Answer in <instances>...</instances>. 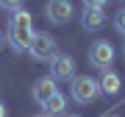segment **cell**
<instances>
[{"label": "cell", "mask_w": 125, "mask_h": 117, "mask_svg": "<svg viewBox=\"0 0 125 117\" xmlns=\"http://www.w3.org/2000/svg\"><path fill=\"white\" fill-rule=\"evenodd\" d=\"M31 36H33V17H31V11L28 9H17L11 14V20H9V36H6V39L11 42L14 53L28 50Z\"/></svg>", "instance_id": "1"}, {"label": "cell", "mask_w": 125, "mask_h": 117, "mask_svg": "<svg viewBox=\"0 0 125 117\" xmlns=\"http://www.w3.org/2000/svg\"><path fill=\"white\" fill-rule=\"evenodd\" d=\"M70 92H72V100L81 106H89L97 100V95H100V84L94 81L92 75H72V81H70Z\"/></svg>", "instance_id": "2"}, {"label": "cell", "mask_w": 125, "mask_h": 117, "mask_svg": "<svg viewBox=\"0 0 125 117\" xmlns=\"http://www.w3.org/2000/svg\"><path fill=\"white\" fill-rule=\"evenodd\" d=\"M28 53H31L33 61H50L56 56V39L47 31H33L31 45H28Z\"/></svg>", "instance_id": "3"}, {"label": "cell", "mask_w": 125, "mask_h": 117, "mask_svg": "<svg viewBox=\"0 0 125 117\" xmlns=\"http://www.w3.org/2000/svg\"><path fill=\"white\" fill-rule=\"evenodd\" d=\"M114 61V47L108 39H97L94 45L89 47V64L94 70H108Z\"/></svg>", "instance_id": "4"}, {"label": "cell", "mask_w": 125, "mask_h": 117, "mask_svg": "<svg viewBox=\"0 0 125 117\" xmlns=\"http://www.w3.org/2000/svg\"><path fill=\"white\" fill-rule=\"evenodd\" d=\"M45 17H47L50 25H67L72 20V3L70 0H47Z\"/></svg>", "instance_id": "5"}, {"label": "cell", "mask_w": 125, "mask_h": 117, "mask_svg": "<svg viewBox=\"0 0 125 117\" xmlns=\"http://www.w3.org/2000/svg\"><path fill=\"white\" fill-rule=\"evenodd\" d=\"M50 75L56 81H67V78L75 75V58L70 53H56L50 58Z\"/></svg>", "instance_id": "6"}, {"label": "cell", "mask_w": 125, "mask_h": 117, "mask_svg": "<svg viewBox=\"0 0 125 117\" xmlns=\"http://www.w3.org/2000/svg\"><path fill=\"white\" fill-rule=\"evenodd\" d=\"M58 89H56V78L53 75H42L39 81L33 84V89H31V98H33V103H45V100L50 98V95H56Z\"/></svg>", "instance_id": "7"}, {"label": "cell", "mask_w": 125, "mask_h": 117, "mask_svg": "<svg viewBox=\"0 0 125 117\" xmlns=\"http://www.w3.org/2000/svg\"><path fill=\"white\" fill-rule=\"evenodd\" d=\"M103 25H106L103 9H83V14H81V28L83 31H100Z\"/></svg>", "instance_id": "8"}, {"label": "cell", "mask_w": 125, "mask_h": 117, "mask_svg": "<svg viewBox=\"0 0 125 117\" xmlns=\"http://www.w3.org/2000/svg\"><path fill=\"white\" fill-rule=\"evenodd\" d=\"M97 84H100V92H103V95H117L120 86H122L120 75H117L114 70H103V78H100Z\"/></svg>", "instance_id": "9"}, {"label": "cell", "mask_w": 125, "mask_h": 117, "mask_svg": "<svg viewBox=\"0 0 125 117\" xmlns=\"http://www.w3.org/2000/svg\"><path fill=\"white\" fill-rule=\"evenodd\" d=\"M42 109H45V114H50V117L64 114V112H67V98H64L61 92H56V95H50L45 103H42Z\"/></svg>", "instance_id": "10"}, {"label": "cell", "mask_w": 125, "mask_h": 117, "mask_svg": "<svg viewBox=\"0 0 125 117\" xmlns=\"http://www.w3.org/2000/svg\"><path fill=\"white\" fill-rule=\"evenodd\" d=\"M111 25H114V31H117V34H122V36H125V9H120V11L114 14Z\"/></svg>", "instance_id": "11"}, {"label": "cell", "mask_w": 125, "mask_h": 117, "mask_svg": "<svg viewBox=\"0 0 125 117\" xmlns=\"http://www.w3.org/2000/svg\"><path fill=\"white\" fill-rule=\"evenodd\" d=\"M20 6H22V0H0V9H6V11H17Z\"/></svg>", "instance_id": "12"}, {"label": "cell", "mask_w": 125, "mask_h": 117, "mask_svg": "<svg viewBox=\"0 0 125 117\" xmlns=\"http://www.w3.org/2000/svg\"><path fill=\"white\" fill-rule=\"evenodd\" d=\"M106 3H108V0H83V6H86V9H103Z\"/></svg>", "instance_id": "13"}, {"label": "cell", "mask_w": 125, "mask_h": 117, "mask_svg": "<svg viewBox=\"0 0 125 117\" xmlns=\"http://www.w3.org/2000/svg\"><path fill=\"white\" fill-rule=\"evenodd\" d=\"M0 117H9V109H6V103L0 100Z\"/></svg>", "instance_id": "14"}, {"label": "cell", "mask_w": 125, "mask_h": 117, "mask_svg": "<svg viewBox=\"0 0 125 117\" xmlns=\"http://www.w3.org/2000/svg\"><path fill=\"white\" fill-rule=\"evenodd\" d=\"M3 42H6V36H3V31H0V47H3Z\"/></svg>", "instance_id": "15"}, {"label": "cell", "mask_w": 125, "mask_h": 117, "mask_svg": "<svg viewBox=\"0 0 125 117\" xmlns=\"http://www.w3.org/2000/svg\"><path fill=\"white\" fill-rule=\"evenodd\" d=\"M33 117H50V114H45V112H42V114H33Z\"/></svg>", "instance_id": "16"}, {"label": "cell", "mask_w": 125, "mask_h": 117, "mask_svg": "<svg viewBox=\"0 0 125 117\" xmlns=\"http://www.w3.org/2000/svg\"><path fill=\"white\" fill-rule=\"evenodd\" d=\"M122 53H125V47H122Z\"/></svg>", "instance_id": "17"}]
</instances>
